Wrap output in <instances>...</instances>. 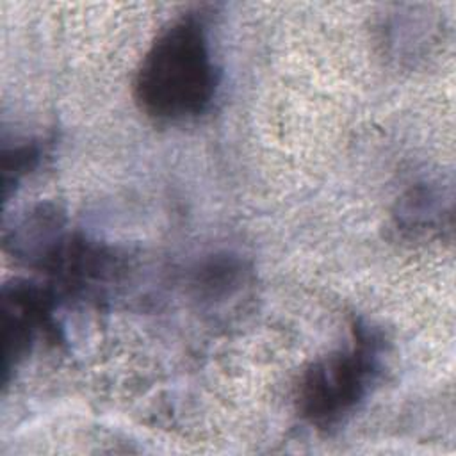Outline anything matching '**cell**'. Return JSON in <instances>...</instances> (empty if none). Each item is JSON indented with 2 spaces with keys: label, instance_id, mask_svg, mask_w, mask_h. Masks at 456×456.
I'll use <instances>...</instances> for the list:
<instances>
[{
  "label": "cell",
  "instance_id": "obj_2",
  "mask_svg": "<svg viewBox=\"0 0 456 456\" xmlns=\"http://www.w3.org/2000/svg\"><path fill=\"white\" fill-rule=\"evenodd\" d=\"M376 335L358 331L354 342L312 365L299 387V411L319 428L340 422L367 395L378 372Z\"/></svg>",
  "mask_w": 456,
  "mask_h": 456
},
{
  "label": "cell",
  "instance_id": "obj_3",
  "mask_svg": "<svg viewBox=\"0 0 456 456\" xmlns=\"http://www.w3.org/2000/svg\"><path fill=\"white\" fill-rule=\"evenodd\" d=\"M48 305L43 292L30 283H12L4 289V374L18 365L28 353L36 335L46 324Z\"/></svg>",
  "mask_w": 456,
  "mask_h": 456
},
{
  "label": "cell",
  "instance_id": "obj_4",
  "mask_svg": "<svg viewBox=\"0 0 456 456\" xmlns=\"http://www.w3.org/2000/svg\"><path fill=\"white\" fill-rule=\"evenodd\" d=\"M39 159V148L32 142H21L12 148L4 146V187L5 194L9 187L20 182V178L30 171Z\"/></svg>",
  "mask_w": 456,
  "mask_h": 456
},
{
  "label": "cell",
  "instance_id": "obj_1",
  "mask_svg": "<svg viewBox=\"0 0 456 456\" xmlns=\"http://www.w3.org/2000/svg\"><path fill=\"white\" fill-rule=\"evenodd\" d=\"M216 84L205 25L187 14L167 25L146 50L135 73L134 98L153 119L182 121L210 105Z\"/></svg>",
  "mask_w": 456,
  "mask_h": 456
}]
</instances>
